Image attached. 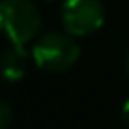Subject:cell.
Instances as JSON below:
<instances>
[{
	"instance_id": "6da1fadb",
	"label": "cell",
	"mask_w": 129,
	"mask_h": 129,
	"mask_svg": "<svg viewBox=\"0 0 129 129\" xmlns=\"http://www.w3.org/2000/svg\"><path fill=\"white\" fill-rule=\"evenodd\" d=\"M40 28V12L32 0H0V32L12 46L26 48Z\"/></svg>"
},
{
	"instance_id": "7a4b0ae2",
	"label": "cell",
	"mask_w": 129,
	"mask_h": 129,
	"mask_svg": "<svg viewBox=\"0 0 129 129\" xmlns=\"http://www.w3.org/2000/svg\"><path fill=\"white\" fill-rule=\"evenodd\" d=\"M30 54L38 69L48 71V73H58V71L71 69L77 62L81 48H79L77 40L73 38V34L48 32L34 42Z\"/></svg>"
},
{
	"instance_id": "3957f363",
	"label": "cell",
	"mask_w": 129,
	"mask_h": 129,
	"mask_svg": "<svg viewBox=\"0 0 129 129\" xmlns=\"http://www.w3.org/2000/svg\"><path fill=\"white\" fill-rule=\"evenodd\" d=\"M60 18L69 34L89 36L103 26L105 8L101 0H64Z\"/></svg>"
},
{
	"instance_id": "277c9868",
	"label": "cell",
	"mask_w": 129,
	"mask_h": 129,
	"mask_svg": "<svg viewBox=\"0 0 129 129\" xmlns=\"http://www.w3.org/2000/svg\"><path fill=\"white\" fill-rule=\"evenodd\" d=\"M26 67H28V52H26V48L10 44V48L0 58V75L6 81L16 83V81H20L24 77Z\"/></svg>"
},
{
	"instance_id": "5b68a950",
	"label": "cell",
	"mask_w": 129,
	"mask_h": 129,
	"mask_svg": "<svg viewBox=\"0 0 129 129\" xmlns=\"http://www.w3.org/2000/svg\"><path fill=\"white\" fill-rule=\"evenodd\" d=\"M12 123V107L10 103L0 99V129H8Z\"/></svg>"
},
{
	"instance_id": "8992f818",
	"label": "cell",
	"mask_w": 129,
	"mask_h": 129,
	"mask_svg": "<svg viewBox=\"0 0 129 129\" xmlns=\"http://www.w3.org/2000/svg\"><path fill=\"white\" fill-rule=\"evenodd\" d=\"M121 117H123V121H125V125L129 127V99L125 101V105H123V109H121Z\"/></svg>"
},
{
	"instance_id": "52a82bcc",
	"label": "cell",
	"mask_w": 129,
	"mask_h": 129,
	"mask_svg": "<svg viewBox=\"0 0 129 129\" xmlns=\"http://www.w3.org/2000/svg\"><path fill=\"white\" fill-rule=\"evenodd\" d=\"M127 71H129V58H127Z\"/></svg>"
}]
</instances>
